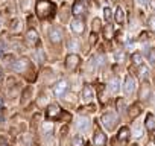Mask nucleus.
Returning a JSON list of instances; mask_svg holds the SVG:
<instances>
[{
    "label": "nucleus",
    "instance_id": "nucleus-36",
    "mask_svg": "<svg viewBox=\"0 0 155 146\" xmlns=\"http://www.w3.org/2000/svg\"><path fill=\"white\" fill-rule=\"evenodd\" d=\"M0 26H2V18H0Z\"/></svg>",
    "mask_w": 155,
    "mask_h": 146
},
{
    "label": "nucleus",
    "instance_id": "nucleus-3",
    "mask_svg": "<svg viewBox=\"0 0 155 146\" xmlns=\"http://www.w3.org/2000/svg\"><path fill=\"white\" fill-rule=\"evenodd\" d=\"M68 90H70V84L67 79H61L53 85V95L56 98H64L68 93Z\"/></svg>",
    "mask_w": 155,
    "mask_h": 146
},
{
    "label": "nucleus",
    "instance_id": "nucleus-19",
    "mask_svg": "<svg viewBox=\"0 0 155 146\" xmlns=\"http://www.w3.org/2000/svg\"><path fill=\"white\" fill-rule=\"evenodd\" d=\"M67 47L70 50H79L81 49V44H79V41H78L76 38H70L68 43H67Z\"/></svg>",
    "mask_w": 155,
    "mask_h": 146
},
{
    "label": "nucleus",
    "instance_id": "nucleus-9",
    "mask_svg": "<svg viewBox=\"0 0 155 146\" xmlns=\"http://www.w3.org/2000/svg\"><path fill=\"white\" fill-rule=\"evenodd\" d=\"M87 11V6H85V2L84 0H76V2L73 3V8H71V12L74 17H81L84 15Z\"/></svg>",
    "mask_w": 155,
    "mask_h": 146
},
{
    "label": "nucleus",
    "instance_id": "nucleus-27",
    "mask_svg": "<svg viewBox=\"0 0 155 146\" xmlns=\"http://www.w3.org/2000/svg\"><path fill=\"white\" fill-rule=\"evenodd\" d=\"M104 18H105L107 22H111V20H113V14H111V9H110L108 6L104 8Z\"/></svg>",
    "mask_w": 155,
    "mask_h": 146
},
{
    "label": "nucleus",
    "instance_id": "nucleus-11",
    "mask_svg": "<svg viewBox=\"0 0 155 146\" xmlns=\"http://www.w3.org/2000/svg\"><path fill=\"white\" fill-rule=\"evenodd\" d=\"M59 113H61V108H59L58 104H50V105L47 107V110H46L47 119H55V117L59 116Z\"/></svg>",
    "mask_w": 155,
    "mask_h": 146
},
{
    "label": "nucleus",
    "instance_id": "nucleus-22",
    "mask_svg": "<svg viewBox=\"0 0 155 146\" xmlns=\"http://www.w3.org/2000/svg\"><path fill=\"white\" fill-rule=\"evenodd\" d=\"M147 28L152 34H155V14H150L147 17Z\"/></svg>",
    "mask_w": 155,
    "mask_h": 146
},
{
    "label": "nucleus",
    "instance_id": "nucleus-20",
    "mask_svg": "<svg viewBox=\"0 0 155 146\" xmlns=\"http://www.w3.org/2000/svg\"><path fill=\"white\" fill-rule=\"evenodd\" d=\"M53 131V123L52 122H44L43 123V134L44 135H50Z\"/></svg>",
    "mask_w": 155,
    "mask_h": 146
},
{
    "label": "nucleus",
    "instance_id": "nucleus-26",
    "mask_svg": "<svg viewBox=\"0 0 155 146\" xmlns=\"http://www.w3.org/2000/svg\"><path fill=\"white\" fill-rule=\"evenodd\" d=\"M147 75H149V68L146 65H140V78L141 79H146Z\"/></svg>",
    "mask_w": 155,
    "mask_h": 146
},
{
    "label": "nucleus",
    "instance_id": "nucleus-18",
    "mask_svg": "<svg viewBox=\"0 0 155 146\" xmlns=\"http://www.w3.org/2000/svg\"><path fill=\"white\" fill-rule=\"evenodd\" d=\"M149 98H150V87L147 84H144L141 87V90H140V99L141 101H147Z\"/></svg>",
    "mask_w": 155,
    "mask_h": 146
},
{
    "label": "nucleus",
    "instance_id": "nucleus-21",
    "mask_svg": "<svg viewBox=\"0 0 155 146\" xmlns=\"http://www.w3.org/2000/svg\"><path fill=\"white\" fill-rule=\"evenodd\" d=\"M129 134H131V132H129V129H128L126 126H125V128H122V129L119 131V140H120V141L128 140V138H129Z\"/></svg>",
    "mask_w": 155,
    "mask_h": 146
},
{
    "label": "nucleus",
    "instance_id": "nucleus-16",
    "mask_svg": "<svg viewBox=\"0 0 155 146\" xmlns=\"http://www.w3.org/2000/svg\"><path fill=\"white\" fill-rule=\"evenodd\" d=\"M144 126H146V129H147L149 132H153V131H155V119H153L152 114H147V117H146V120H144Z\"/></svg>",
    "mask_w": 155,
    "mask_h": 146
},
{
    "label": "nucleus",
    "instance_id": "nucleus-30",
    "mask_svg": "<svg viewBox=\"0 0 155 146\" xmlns=\"http://www.w3.org/2000/svg\"><path fill=\"white\" fill-rule=\"evenodd\" d=\"M37 55H38V58H40V61H41V62H44V61H46L44 53H43V49H38V50H37Z\"/></svg>",
    "mask_w": 155,
    "mask_h": 146
},
{
    "label": "nucleus",
    "instance_id": "nucleus-37",
    "mask_svg": "<svg viewBox=\"0 0 155 146\" xmlns=\"http://www.w3.org/2000/svg\"><path fill=\"white\" fill-rule=\"evenodd\" d=\"M114 2H117V0H114Z\"/></svg>",
    "mask_w": 155,
    "mask_h": 146
},
{
    "label": "nucleus",
    "instance_id": "nucleus-1",
    "mask_svg": "<svg viewBox=\"0 0 155 146\" xmlns=\"http://www.w3.org/2000/svg\"><path fill=\"white\" fill-rule=\"evenodd\" d=\"M37 15L40 18H49L55 14V3L50 2V0H40L37 3Z\"/></svg>",
    "mask_w": 155,
    "mask_h": 146
},
{
    "label": "nucleus",
    "instance_id": "nucleus-4",
    "mask_svg": "<svg viewBox=\"0 0 155 146\" xmlns=\"http://www.w3.org/2000/svg\"><path fill=\"white\" fill-rule=\"evenodd\" d=\"M49 40L52 44H59L64 40V31L59 26H52L49 29Z\"/></svg>",
    "mask_w": 155,
    "mask_h": 146
},
{
    "label": "nucleus",
    "instance_id": "nucleus-23",
    "mask_svg": "<svg viewBox=\"0 0 155 146\" xmlns=\"http://www.w3.org/2000/svg\"><path fill=\"white\" fill-rule=\"evenodd\" d=\"M132 62L135 64V65H143V55L141 53H134L132 55Z\"/></svg>",
    "mask_w": 155,
    "mask_h": 146
},
{
    "label": "nucleus",
    "instance_id": "nucleus-14",
    "mask_svg": "<svg viewBox=\"0 0 155 146\" xmlns=\"http://www.w3.org/2000/svg\"><path fill=\"white\" fill-rule=\"evenodd\" d=\"M93 96H94V93H93V88H91L90 85H85V87L82 88V95H81L82 101H84V102H91Z\"/></svg>",
    "mask_w": 155,
    "mask_h": 146
},
{
    "label": "nucleus",
    "instance_id": "nucleus-33",
    "mask_svg": "<svg viewBox=\"0 0 155 146\" xmlns=\"http://www.w3.org/2000/svg\"><path fill=\"white\" fill-rule=\"evenodd\" d=\"M111 26H107V29H105V34H107V38H111Z\"/></svg>",
    "mask_w": 155,
    "mask_h": 146
},
{
    "label": "nucleus",
    "instance_id": "nucleus-32",
    "mask_svg": "<svg viewBox=\"0 0 155 146\" xmlns=\"http://www.w3.org/2000/svg\"><path fill=\"white\" fill-rule=\"evenodd\" d=\"M5 49H6V46H5V43L3 41H0V56L3 55V52H5Z\"/></svg>",
    "mask_w": 155,
    "mask_h": 146
},
{
    "label": "nucleus",
    "instance_id": "nucleus-5",
    "mask_svg": "<svg viewBox=\"0 0 155 146\" xmlns=\"http://www.w3.org/2000/svg\"><path fill=\"white\" fill-rule=\"evenodd\" d=\"M70 29H71V32L76 34V35H82L84 31H85V23H84V20H82L81 17H74V18L70 22Z\"/></svg>",
    "mask_w": 155,
    "mask_h": 146
},
{
    "label": "nucleus",
    "instance_id": "nucleus-12",
    "mask_svg": "<svg viewBox=\"0 0 155 146\" xmlns=\"http://www.w3.org/2000/svg\"><path fill=\"white\" fill-rule=\"evenodd\" d=\"M119 90H120V79L117 76H114L108 82V91L111 95H116V93H119Z\"/></svg>",
    "mask_w": 155,
    "mask_h": 146
},
{
    "label": "nucleus",
    "instance_id": "nucleus-25",
    "mask_svg": "<svg viewBox=\"0 0 155 146\" xmlns=\"http://www.w3.org/2000/svg\"><path fill=\"white\" fill-rule=\"evenodd\" d=\"M140 114V107L138 105H132L131 107V111H129V117L131 119H135V116Z\"/></svg>",
    "mask_w": 155,
    "mask_h": 146
},
{
    "label": "nucleus",
    "instance_id": "nucleus-15",
    "mask_svg": "<svg viewBox=\"0 0 155 146\" xmlns=\"http://www.w3.org/2000/svg\"><path fill=\"white\" fill-rule=\"evenodd\" d=\"M26 40H28V43H29V44H32V46H34V44H37V43H38V40H40V38H38V32H37L35 29H29V31H28V34H26Z\"/></svg>",
    "mask_w": 155,
    "mask_h": 146
},
{
    "label": "nucleus",
    "instance_id": "nucleus-2",
    "mask_svg": "<svg viewBox=\"0 0 155 146\" xmlns=\"http://www.w3.org/2000/svg\"><path fill=\"white\" fill-rule=\"evenodd\" d=\"M102 123H104V126L108 131H113L117 126V123H119V116L116 113H113V111H108V113H105L102 116Z\"/></svg>",
    "mask_w": 155,
    "mask_h": 146
},
{
    "label": "nucleus",
    "instance_id": "nucleus-34",
    "mask_svg": "<svg viewBox=\"0 0 155 146\" xmlns=\"http://www.w3.org/2000/svg\"><path fill=\"white\" fill-rule=\"evenodd\" d=\"M135 2H137L138 5H141V6H146V5L149 3V0H135Z\"/></svg>",
    "mask_w": 155,
    "mask_h": 146
},
{
    "label": "nucleus",
    "instance_id": "nucleus-28",
    "mask_svg": "<svg viewBox=\"0 0 155 146\" xmlns=\"http://www.w3.org/2000/svg\"><path fill=\"white\" fill-rule=\"evenodd\" d=\"M146 55H147V59H149L150 65L155 67V53H153V50H146Z\"/></svg>",
    "mask_w": 155,
    "mask_h": 146
},
{
    "label": "nucleus",
    "instance_id": "nucleus-31",
    "mask_svg": "<svg viewBox=\"0 0 155 146\" xmlns=\"http://www.w3.org/2000/svg\"><path fill=\"white\" fill-rule=\"evenodd\" d=\"M117 108H119V111H125V108H123V99L122 98L117 99Z\"/></svg>",
    "mask_w": 155,
    "mask_h": 146
},
{
    "label": "nucleus",
    "instance_id": "nucleus-13",
    "mask_svg": "<svg viewBox=\"0 0 155 146\" xmlns=\"http://www.w3.org/2000/svg\"><path fill=\"white\" fill-rule=\"evenodd\" d=\"M93 143H94V146H105L107 144V135L102 131H96Z\"/></svg>",
    "mask_w": 155,
    "mask_h": 146
},
{
    "label": "nucleus",
    "instance_id": "nucleus-6",
    "mask_svg": "<svg viewBox=\"0 0 155 146\" xmlns=\"http://www.w3.org/2000/svg\"><path fill=\"white\" fill-rule=\"evenodd\" d=\"M74 125H76V129L79 131V132H87V131L90 129V126H91V120H90L88 117L79 116V117L76 119Z\"/></svg>",
    "mask_w": 155,
    "mask_h": 146
},
{
    "label": "nucleus",
    "instance_id": "nucleus-17",
    "mask_svg": "<svg viewBox=\"0 0 155 146\" xmlns=\"http://www.w3.org/2000/svg\"><path fill=\"white\" fill-rule=\"evenodd\" d=\"M114 20H116V23L117 25H123V22H125V12H123V9L119 6L117 9H116V12H114Z\"/></svg>",
    "mask_w": 155,
    "mask_h": 146
},
{
    "label": "nucleus",
    "instance_id": "nucleus-10",
    "mask_svg": "<svg viewBox=\"0 0 155 146\" xmlns=\"http://www.w3.org/2000/svg\"><path fill=\"white\" fill-rule=\"evenodd\" d=\"M79 61H81L79 55H76V53L67 55V58H65V67H67V70H74L78 65H79Z\"/></svg>",
    "mask_w": 155,
    "mask_h": 146
},
{
    "label": "nucleus",
    "instance_id": "nucleus-29",
    "mask_svg": "<svg viewBox=\"0 0 155 146\" xmlns=\"http://www.w3.org/2000/svg\"><path fill=\"white\" fill-rule=\"evenodd\" d=\"M125 58H126V53H125L123 50H122V52H117V53H116V59H117L119 62H123V61H125Z\"/></svg>",
    "mask_w": 155,
    "mask_h": 146
},
{
    "label": "nucleus",
    "instance_id": "nucleus-24",
    "mask_svg": "<svg viewBox=\"0 0 155 146\" xmlns=\"http://www.w3.org/2000/svg\"><path fill=\"white\" fill-rule=\"evenodd\" d=\"M71 146H84V138L81 135H74L71 138Z\"/></svg>",
    "mask_w": 155,
    "mask_h": 146
},
{
    "label": "nucleus",
    "instance_id": "nucleus-7",
    "mask_svg": "<svg viewBox=\"0 0 155 146\" xmlns=\"http://www.w3.org/2000/svg\"><path fill=\"white\" fill-rule=\"evenodd\" d=\"M28 67H29V59H28V58H20V59H17V61L11 65V68H12L15 73H25V71L28 70Z\"/></svg>",
    "mask_w": 155,
    "mask_h": 146
},
{
    "label": "nucleus",
    "instance_id": "nucleus-8",
    "mask_svg": "<svg viewBox=\"0 0 155 146\" xmlns=\"http://www.w3.org/2000/svg\"><path fill=\"white\" fill-rule=\"evenodd\" d=\"M122 88H123L125 96H131L134 93V90H135V81H134V78L131 75H128L125 78V82H123V87Z\"/></svg>",
    "mask_w": 155,
    "mask_h": 146
},
{
    "label": "nucleus",
    "instance_id": "nucleus-35",
    "mask_svg": "<svg viewBox=\"0 0 155 146\" xmlns=\"http://www.w3.org/2000/svg\"><path fill=\"white\" fill-rule=\"evenodd\" d=\"M3 108V99H2V96H0V110Z\"/></svg>",
    "mask_w": 155,
    "mask_h": 146
}]
</instances>
